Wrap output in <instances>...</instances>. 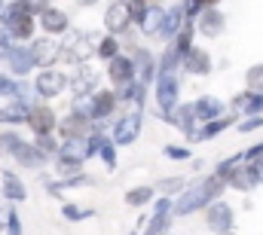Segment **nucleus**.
<instances>
[{
	"label": "nucleus",
	"instance_id": "nucleus-43",
	"mask_svg": "<svg viewBox=\"0 0 263 235\" xmlns=\"http://www.w3.org/2000/svg\"><path fill=\"white\" fill-rule=\"evenodd\" d=\"M245 83H248V89L263 92V64H254V67L245 73Z\"/></svg>",
	"mask_w": 263,
	"mask_h": 235
},
{
	"label": "nucleus",
	"instance_id": "nucleus-12",
	"mask_svg": "<svg viewBox=\"0 0 263 235\" xmlns=\"http://www.w3.org/2000/svg\"><path fill=\"white\" fill-rule=\"evenodd\" d=\"M101 73L92 67V64H80L77 70H73V76H70V92H73V98H80V95H95L101 86Z\"/></svg>",
	"mask_w": 263,
	"mask_h": 235
},
{
	"label": "nucleus",
	"instance_id": "nucleus-45",
	"mask_svg": "<svg viewBox=\"0 0 263 235\" xmlns=\"http://www.w3.org/2000/svg\"><path fill=\"white\" fill-rule=\"evenodd\" d=\"M257 128H263V113H260V116H245L242 122H239V131H242V134L257 131Z\"/></svg>",
	"mask_w": 263,
	"mask_h": 235
},
{
	"label": "nucleus",
	"instance_id": "nucleus-40",
	"mask_svg": "<svg viewBox=\"0 0 263 235\" xmlns=\"http://www.w3.org/2000/svg\"><path fill=\"white\" fill-rule=\"evenodd\" d=\"M126 3H129V12H132V22H135V25H141L144 15H147L150 6H153V0H126Z\"/></svg>",
	"mask_w": 263,
	"mask_h": 235
},
{
	"label": "nucleus",
	"instance_id": "nucleus-24",
	"mask_svg": "<svg viewBox=\"0 0 263 235\" xmlns=\"http://www.w3.org/2000/svg\"><path fill=\"white\" fill-rule=\"evenodd\" d=\"M230 110L245 113V116H260L263 113V92H254V89L239 92V95L230 101Z\"/></svg>",
	"mask_w": 263,
	"mask_h": 235
},
{
	"label": "nucleus",
	"instance_id": "nucleus-23",
	"mask_svg": "<svg viewBox=\"0 0 263 235\" xmlns=\"http://www.w3.org/2000/svg\"><path fill=\"white\" fill-rule=\"evenodd\" d=\"M43 183H46V192H49V195H62V192H67V189L95 186V177H92V174H83V171H77V174L59 177V180H49V177H43Z\"/></svg>",
	"mask_w": 263,
	"mask_h": 235
},
{
	"label": "nucleus",
	"instance_id": "nucleus-8",
	"mask_svg": "<svg viewBox=\"0 0 263 235\" xmlns=\"http://www.w3.org/2000/svg\"><path fill=\"white\" fill-rule=\"evenodd\" d=\"M205 223H208V229L217 235H230L233 232V226H236V211H233V205L230 202H211L208 208H205Z\"/></svg>",
	"mask_w": 263,
	"mask_h": 235
},
{
	"label": "nucleus",
	"instance_id": "nucleus-1",
	"mask_svg": "<svg viewBox=\"0 0 263 235\" xmlns=\"http://www.w3.org/2000/svg\"><path fill=\"white\" fill-rule=\"evenodd\" d=\"M223 189H230L227 186V180L217 174H208V177H199L193 180L178 199H175V217H190V214H196V211H205L211 202H217L220 195H223Z\"/></svg>",
	"mask_w": 263,
	"mask_h": 235
},
{
	"label": "nucleus",
	"instance_id": "nucleus-36",
	"mask_svg": "<svg viewBox=\"0 0 263 235\" xmlns=\"http://www.w3.org/2000/svg\"><path fill=\"white\" fill-rule=\"evenodd\" d=\"M95 211L92 208H80V205H73V202H65L62 205V217H65L67 223H83V220H89Z\"/></svg>",
	"mask_w": 263,
	"mask_h": 235
},
{
	"label": "nucleus",
	"instance_id": "nucleus-28",
	"mask_svg": "<svg viewBox=\"0 0 263 235\" xmlns=\"http://www.w3.org/2000/svg\"><path fill=\"white\" fill-rule=\"evenodd\" d=\"M28 113H31V104L9 98V104L0 107V125H28Z\"/></svg>",
	"mask_w": 263,
	"mask_h": 235
},
{
	"label": "nucleus",
	"instance_id": "nucleus-49",
	"mask_svg": "<svg viewBox=\"0 0 263 235\" xmlns=\"http://www.w3.org/2000/svg\"><path fill=\"white\" fill-rule=\"evenodd\" d=\"M251 165H254V171H257V180H260V186H263V156H260V159H254Z\"/></svg>",
	"mask_w": 263,
	"mask_h": 235
},
{
	"label": "nucleus",
	"instance_id": "nucleus-39",
	"mask_svg": "<svg viewBox=\"0 0 263 235\" xmlns=\"http://www.w3.org/2000/svg\"><path fill=\"white\" fill-rule=\"evenodd\" d=\"M153 217H175V195H159L153 202Z\"/></svg>",
	"mask_w": 263,
	"mask_h": 235
},
{
	"label": "nucleus",
	"instance_id": "nucleus-15",
	"mask_svg": "<svg viewBox=\"0 0 263 235\" xmlns=\"http://www.w3.org/2000/svg\"><path fill=\"white\" fill-rule=\"evenodd\" d=\"M156 116L165 119V122H172V125H175L178 131H184V134H193L199 125H202L196 119V107H193V104H178L172 113H159V110H156Z\"/></svg>",
	"mask_w": 263,
	"mask_h": 235
},
{
	"label": "nucleus",
	"instance_id": "nucleus-47",
	"mask_svg": "<svg viewBox=\"0 0 263 235\" xmlns=\"http://www.w3.org/2000/svg\"><path fill=\"white\" fill-rule=\"evenodd\" d=\"M25 6H28V12H34V15L40 18V15L52 6V0H25Z\"/></svg>",
	"mask_w": 263,
	"mask_h": 235
},
{
	"label": "nucleus",
	"instance_id": "nucleus-32",
	"mask_svg": "<svg viewBox=\"0 0 263 235\" xmlns=\"http://www.w3.org/2000/svg\"><path fill=\"white\" fill-rule=\"evenodd\" d=\"M120 52H123V46H120V37H114V34H104V37L98 40V52H95V55L104 61V64H107V61H114Z\"/></svg>",
	"mask_w": 263,
	"mask_h": 235
},
{
	"label": "nucleus",
	"instance_id": "nucleus-17",
	"mask_svg": "<svg viewBox=\"0 0 263 235\" xmlns=\"http://www.w3.org/2000/svg\"><path fill=\"white\" fill-rule=\"evenodd\" d=\"M223 180H227V186H230V189H236V192H251V189H257V186H260L257 171H254V165H251V162L236 165V168L223 177Z\"/></svg>",
	"mask_w": 263,
	"mask_h": 235
},
{
	"label": "nucleus",
	"instance_id": "nucleus-42",
	"mask_svg": "<svg viewBox=\"0 0 263 235\" xmlns=\"http://www.w3.org/2000/svg\"><path fill=\"white\" fill-rule=\"evenodd\" d=\"M34 144H37L49 159H55V156H59V147H62V144H55V134H40V138H34Z\"/></svg>",
	"mask_w": 263,
	"mask_h": 235
},
{
	"label": "nucleus",
	"instance_id": "nucleus-7",
	"mask_svg": "<svg viewBox=\"0 0 263 235\" xmlns=\"http://www.w3.org/2000/svg\"><path fill=\"white\" fill-rule=\"evenodd\" d=\"M28 46H31V55H34L37 70H43V67H55V61L62 58V40H59V37L40 34V37H34Z\"/></svg>",
	"mask_w": 263,
	"mask_h": 235
},
{
	"label": "nucleus",
	"instance_id": "nucleus-14",
	"mask_svg": "<svg viewBox=\"0 0 263 235\" xmlns=\"http://www.w3.org/2000/svg\"><path fill=\"white\" fill-rule=\"evenodd\" d=\"M3 64H6V70H9L12 76H28V73L37 67L28 43H12V49H9V55L3 58Z\"/></svg>",
	"mask_w": 263,
	"mask_h": 235
},
{
	"label": "nucleus",
	"instance_id": "nucleus-52",
	"mask_svg": "<svg viewBox=\"0 0 263 235\" xmlns=\"http://www.w3.org/2000/svg\"><path fill=\"white\" fill-rule=\"evenodd\" d=\"M230 235H233V232H230Z\"/></svg>",
	"mask_w": 263,
	"mask_h": 235
},
{
	"label": "nucleus",
	"instance_id": "nucleus-13",
	"mask_svg": "<svg viewBox=\"0 0 263 235\" xmlns=\"http://www.w3.org/2000/svg\"><path fill=\"white\" fill-rule=\"evenodd\" d=\"M132 58H135V76H138L141 83L153 86L156 76H159V58H156L150 49H144V46H135V49H132Z\"/></svg>",
	"mask_w": 263,
	"mask_h": 235
},
{
	"label": "nucleus",
	"instance_id": "nucleus-16",
	"mask_svg": "<svg viewBox=\"0 0 263 235\" xmlns=\"http://www.w3.org/2000/svg\"><path fill=\"white\" fill-rule=\"evenodd\" d=\"M37 22H40V31H43V34L59 37V40H62L67 31H70V15H67L65 9H59V6H49V9L37 18Z\"/></svg>",
	"mask_w": 263,
	"mask_h": 235
},
{
	"label": "nucleus",
	"instance_id": "nucleus-25",
	"mask_svg": "<svg viewBox=\"0 0 263 235\" xmlns=\"http://www.w3.org/2000/svg\"><path fill=\"white\" fill-rule=\"evenodd\" d=\"M92 131V119L77 113V110H67V116L59 119V134L62 138H80V134H89Z\"/></svg>",
	"mask_w": 263,
	"mask_h": 235
},
{
	"label": "nucleus",
	"instance_id": "nucleus-10",
	"mask_svg": "<svg viewBox=\"0 0 263 235\" xmlns=\"http://www.w3.org/2000/svg\"><path fill=\"white\" fill-rule=\"evenodd\" d=\"M28 128L34 131V138H40V134H55V131H59V116H55V110H52L49 104H43V101L31 104Z\"/></svg>",
	"mask_w": 263,
	"mask_h": 235
},
{
	"label": "nucleus",
	"instance_id": "nucleus-20",
	"mask_svg": "<svg viewBox=\"0 0 263 235\" xmlns=\"http://www.w3.org/2000/svg\"><path fill=\"white\" fill-rule=\"evenodd\" d=\"M233 122H236V110H230L227 116H220V119H211V122H202V125H199L196 131H193V134H187V141H190V144H205V141H211V138H217V134H220L223 128H230Z\"/></svg>",
	"mask_w": 263,
	"mask_h": 235
},
{
	"label": "nucleus",
	"instance_id": "nucleus-46",
	"mask_svg": "<svg viewBox=\"0 0 263 235\" xmlns=\"http://www.w3.org/2000/svg\"><path fill=\"white\" fill-rule=\"evenodd\" d=\"M12 43H15V40H12V34H9V31H6V28L0 25V61H3L6 55H9V49H12Z\"/></svg>",
	"mask_w": 263,
	"mask_h": 235
},
{
	"label": "nucleus",
	"instance_id": "nucleus-19",
	"mask_svg": "<svg viewBox=\"0 0 263 235\" xmlns=\"http://www.w3.org/2000/svg\"><path fill=\"white\" fill-rule=\"evenodd\" d=\"M211 67H214V64H211V52L202 49V46H193V49L184 55V61H181V70L190 73V76H208Z\"/></svg>",
	"mask_w": 263,
	"mask_h": 235
},
{
	"label": "nucleus",
	"instance_id": "nucleus-34",
	"mask_svg": "<svg viewBox=\"0 0 263 235\" xmlns=\"http://www.w3.org/2000/svg\"><path fill=\"white\" fill-rule=\"evenodd\" d=\"M117 141L114 138H104V144H101V150H98V159L104 162V168L107 171H117V165H120V159H117Z\"/></svg>",
	"mask_w": 263,
	"mask_h": 235
},
{
	"label": "nucleus",
	"instance_id": "nucleus-41",
	"mask_svg": "<svg viewBox=\"0 0 263 235\" xmlns=\"http://www.w3.org/2000/svg\"><path fill=\"white\" fill-rule=\"evenodd\" d=\"M172 220H175V217H153V214H150V226L144 229V235H168Z\"/></svg>",
	"mask_w": 263,
	"mask_h": 235
},
{
	"label": "nucleus",
	"instance_id": "nucleus-44",
	"mask_svg": "<svg viewBox=\"0 0 263 235\" xmlns=\"http://www.w3.org/2000/svg\"><path fill=\"white\" fill-rule=\"evenodd\" d=\"M3 232H6V235H25V232H22V217H18V211H15V208L9 211V220H6V229H3Z\"/></svg>",
	"mask_w": 263,
	"mask_h": 235
},
{
	"label": "nucleus",
	"instance_id": "nucleus-9",
	"mask_svg": "<svg viewBox=\"0 0 263 235\" xmlns=\"http://www.w3.org/2000/svg\"><path fill=\"white\" fill-rule=\"evenodd\" d=\"M132 12H129V3L126 0H110L107 3V9H104V28H107V34H114V37H123L126 31H132Z\"/></svg>",
	"mask_w": 263,
	"mask_h": 235
},
{
	"label": "nucleus",
	"instance_id": "nucleus-2",
	"mask_svg": "<svg viewBox=\"0 0 263 235\" xmlns=\"http://www.w3.org/2000/svg\"><path fill=\"white\" fill-rule=\"evenodd\" d=\"M0 25L12 34L15 43H31V40H34V31L40 28L37 15L28 12L25 0H6L3 9H0Z\"/></svg>",
	"mask_w": 263,
	"mask_h": 235
},
{
	"label": "nucleus",
	"instance_id": "nucleus-50",
	"mask_svg": "<svg viewBox=\"0 0 263 235\" xmlns=\"http://www.w3.org/2000/svg\"><path fill=\"white\" fill-rule=\"evenodd\" d=\"M77 3H80V6H95L98 0H77Z\"/></svg>",
	"mask_w": 263,
	"mask_h": 235
},
{
	"label": "nucleus",
	"instance_id": "nucleus-48",
	"mask_svg": "<svg viewBox=\"0 0 263 235\" xmlns=\"http://www.w3.org/2000/svg\"><path fill=\"white\" fill-rule=\"evenodd\" d=\"M12 89H15V80L9 73H0V98H12Z\"/></svg>",
	"mask_w": 263,
	"mask_h": 235
},
{
	"label": "nucleus",
	"instance_id": "nucleus-29",
	"mask_svg": "<svg viewBox=\"0 0 263 235\" xmlns=\"http://www.w3.org/2000/svg\"><path fill=\"white\" fill-rule=\"evenodd\" d=\"M138 28H141V34H144V37H159V40H162V28H165V6L153 3V6H150V12L144 15V22H141Z\"/></svg>",
	"mask_w": 263,
	"mask_h": 235
},
{
	"label": "nucleus",
	"instance_id": "nucleus-33",
	"mask_svg": "<svg viewBox=\"0 0 263 235\" xmlns=\"http://www.w3.org/2000/svg\"><path fill=\"white\" fill-rule=\"evenodd\" d=\"M123 199H126L129 208H144V205L153 202V186H132Z\"/></svg>",
	"mask_w": 263,
	"mask_h": 235
},
{
	"label": "nucleus",
	"instance_id": "nucleus-35",
	"mask_svg": "<svg viewBox=\"0 0 263 235\" xmlns=\"http://www.w3.org/2000/svg\"><path fill=\"white\" fill-rule=\"evenodd\" d=\"M187 186H190V183H187L184 177H162V180H156V192H159V195H181Z\"/></svg>",
	"mask_w": 263,
	"mask_h": 235
},
{
	"label": "nucleus",
	"instance_id": "nucleus-22",
	"mask_svg": "<svg viewBox=\"0 0 263 235\" xmlns=\"http://www.w3.org/2000/svg\"><path fill=\"white\" fill-rule=\"evenodd\" d=\"M0 195L9 199L12 205H15V202H25V199H28V186H25V180L15 174V171L3 168V171H0Z\"/></svg>",
	"mask_w": 263,
	"mask_h": 235
},
{
	"label": "nucleus",
	"instance_id": "nucleus-27",
	"mask_svg": "<svg viewBox=\"0 0 263 235\" xmlns=\"http://www.w3.org/2000/svg\"><path fill=\"white\" fill-rule=\"evenodd\" d=\"M193 107H196V119L199 122H211V119L227 116V104H223L217 95H202V98L193 101Z\"/></svg>",
	"mask_w": 263,
	"mask_h": 235
},
{
	"label": "nucleus",
	"instance_id": "nucleus-38",
	"mask_svg": "<svg viewBox=\"0 0 263 235\" xmlns=\"http://www.w3.org/2000/svg\"><path fill=\"white\" fill-rule=\"evenodd\" d=\"M159 70H181V55H178V49L168 43L165 46V52L159 55Z\"/></svg>",
	"mask_w": 263,
	"mask_h": 235
},
{
	"label": "nucleus",
	"instance_id": "nucleus-26",
	"mask_svg": "<svg viewBox=\"0 0 263 235\" xmlns=\"http://www.w3.org/2000/svg\"><path fill=\"white\" fill-rule=\"evenodd\" d=\"M92 98H95V122H107V119L117 113V107H120L117 89H98Z\"/></svg>",
	"mask_w": 263,
	"mask_h": 235
},
{
	"label": "nucleus",
	"instance_id": "nucleus-31",
	"mask_svg": "<svg viewBox=\"0 0 263 235\" xmlns=\"http://www.w3.org/2000/svg\"><path fill=\"white\" fill-rule=\"evenodd\" d=\"M22 144H25V138H22L15 128H6V131H0V156H6V159H15V153L22 150Z\"/></svg>",
	"mask_w": 263,
	"mask_h": 235
},
{
	"label": "nucleus",
	"instance_id": "nucleus-11",
	"mask_svg": "<svg viewBox=\"0 0 263 235\" xmlns=\"http://www.w3.org/2000/svg\"><path fill=\"white\" fill-rule=\"evenodd\" d=\"M196 31L202 34V37H208V40L220 37V34L227 31V15H223V9H217V6H205V9L196 15Z\"/></svg>",
	"mask_w": 263,
	"mask_h": 235
},
{
	"label": "nucleus",
	"instance_id": "nucleus-3",
	"mask_svg": "<svg viewBox=\"0 0 263 235\" xmlns=\"http://www.w3.org/2000/svg\"><path fill=\"white\" fill-rule=\"evenodd\" d=\"M98 34L92 31H67L62 37V58L70 61V64H89V58L98 52Z\"/></svg>",
	"mask_w": 263,
	"mask_h": 235
},
{
	"label": "nucleus",
	"instance_id": "nucleus-51",
	"mask_svg": "<svg viewBox=\"0 0 263 235\" xmlns=\"http://www.w3.org/2000/svg\"><path fill=\"white\" fill-rule=\"evenodd\" d=\"M129 235H138V232H129Z\"/></svg>",
	"mask_w": 263,
	"mask_h": 235
},
{
	"label": "nucleus",
	"instance_id": "nucleus-21",
	"mask_svg": "<svg viewBox=\"0 0 263 235\" xmlns=\"http://www.w3.org/2000/svg\"><path fill=\"white\" fill-rule=\"evenodd\" d=\"M107 80H110L114 89L123 86V83H129V80H138V76H135V58L120 52L114 61H107Z\"/></svg>",
	"mask_w": 263,
	"mask_h": 235
},
{
	"label": "nucleus",
	"instance_id": "nucleus-5",
	"mask_svg": "<svg viewBox=\"0 0 263 235\" xmlns=\"http://www.w3.org/2000/svg\"><path fill=\"white\" fill-rule=\"evenodd\" d=\"M34 89H37V95H40L43 101H52V98L65 95L67 89H70V76L62 73L59 67H43V70H37V76H34Z\"/></svg>",
	"mask_w": 263,
	"mask_h": 235
},
{
	"label": "nucleus",
	"instance_id": "nucleus-6",
	"mask_svg": "<svg viewBox=\"0 0 263 235\" xmlns=\"http://www.w3.org/2000/svg\"><path fill=\"white\" fill-rule=\"evenodd\" d=\"M141 125H144V113H141V107H135V110L123 113V116L114 122L110 138H114L120 147H132V144L141 138Z\"/></svg>",
	"mask_w": 263,
	"mask_h": 235
},
{
	"label": "nucleus",
	"instance_id": "nucleus-18",
	"mask_svg": "<svg viewBox=\"0 0 263 235\" xmlns=\"http://www.w3.org/2000/svg\"><path fill=\"white\" fill-rule=\"evenodd\" d=\"M12 162H15L18 168H28V171H43V168H46V162H49V156H46L34 141H25Z\"/></svg>",
	"mask_w": 263,
	"mask_h": 235
},
{
	"label": "nucleus",
	"instance_id": "nucleus-4",
	"mask_svg": "<svg viewBox=\"0 0 263 235\" xmlns=\"http://www.w3.org/2000/svg\"><path fill=\"white\" fill-rule=\"evenodd\" d=\"M181 104V73L178 70H159L156 76V110L172 113Z\"/></svg>",
	"mask_w": 263,
	"mask_h": 235
},
{
	"label": "nucleus",
	"instance_id": "nucleus-30",
	"mask_svg": "<svg viewBox=\"0 0 263 235\" xmlns=\"http://www.w3.org/2000/svg\"><path fill=\"white\" fill-rule=\"evenodd\" d=\"M196 34H199V31H196V18H190V22H187V25L181 28V34H178V37L172 40V46L178 49L181 61H184V55H187V52H190V49L196 46V43H193V37H196Z\"/></svg>",
	"mask_w": 263,
	"mask_h": 235
},
{
	"label": "nucleus",
	"instance_id": "nucleus-37",
	"mask_svg": "<svg viewBox=\"0 0 263 235\" xmlns=\"http://www.w3.org/2000/svg\"><path fill=\"white\" fill-rule=\"evenodd\" d=\"M162 156L172 159V162H190L193 150H190L187 144H165V147H162Z\"/></svg>",
	"mask_w": 263,
	"mask_h": 235
}]
</instances>
